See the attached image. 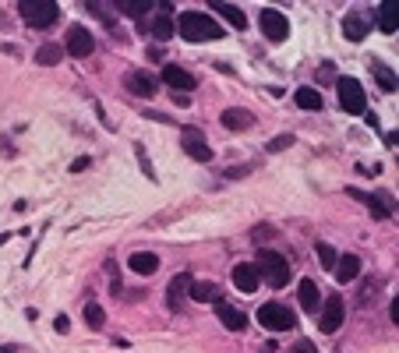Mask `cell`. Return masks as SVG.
<instances>
[{
  "label": "cell",
  "instance_id": "cell-27",
  "mask_svg": "<svg viewBox=\"0 0 399 353\" xmlns=\"http://www.w3.org/2000/svg\"><path fill=\"white\" fill-rule=\"evenodd\" d=\"M371 67H375V78H378V85H382L386 92H393V88H396V71H393V67H386V64H378V60H375Z\"/></svg>",
  "mask_w": 399,
  "mask_h": 353
},
{
  "label": "cell",
  "instance_id": "cell-3",
  "mask_svg": "<svg viewBox=\"0 0 399 353\" xmlns=\"http://www.w3.org/2000/svg\"><path fill=\"white\" fill-rule=\"evenodd\" d=\"M18 11H21V18H25L32 28H50V25H57V18H60V7L50 4V0H25V4H18Z\"/></svg>",
  "mask_w": 399,
  "mask_h": 353
},
{
  "label": "cell",
  "instance_id": "cell-22",
  "mask_svg": "<svg viewBox=\"0 0 399 353\" xmlns=\"http://www.w3.org/2000/svg\"><path fill=\"white\" fill-rule=\"evenodd\" d=\"M294 99H297V106H301V110H311V113H315V110H322V92H318V88H308V85H304V88H297V96H294Z\"/></svg>",
  "mask_w": 399,
  "mask_h": 353
},
{
  "label": "cell",
  "instance_id": "cell-21",
  "mask_svg": "<svg viewBox=\"0 0 399 353\" xmlns=\"http://www.w3.org/2000/svg\"><path fill=\"white\" fill-rule=\"evenodd\" d=\"M60 57H64V46H57V42H46V46L35 50V64H42V67L60 64Z\"/></svg>",
  "mask_w": 399,
  "mask_h": 353
},
{
  "label": "cell",
  "instance_id": "cell-19",
  "mask_svg": "<svg viewBox=\"0 0 399 353\" xmlns=\"http://www.w3.org/2000/svg\"><path fill=\"white\" fill-rule=\"evenodd\" d=\"M357 276H361V258H357V255L336 258V279H340V283H354Z\"/></svg>",
  "mask_w": 399,
  "mask_h": 353
},
{
  "label": "cell",
  "instance_id": "cell-25",
  "mask_svg": "<svg viewBox=\"0 0 399 353\" xmlns=\"http://www.w3.org/2000/svg\"><path fill=\"white\" fill-rule=\"evenodd\" d=\"M173 28H177L173 14H159V18L152 21V35H156V39H170V35H173Z\"/></svg>",
  "mask_w": 399,
  "mask_h": 353
},
{
  "label": "cell",
  "instance_id": "cell-15",
  "mask_svg": "<svg viewBox=\"0 0 399 353\" xmlns=\"http://www.w3.org/2000/svg\"><path fill=\"white\" fill-rule=\"evenodd\" d=\"M219 120H223V127H226V131H248V127L255 124V113H251V110H237V106H233V110H223V117H219Z\"/></svg>",
  "mask_w": 399,
  "mask_h": 353
},
{
  "label": "cell",
  "instance_id": "cell-1",
  "mask_svg": "<svg viewBox=\"0 0 399 353\" xmlns=\"http://www.w3.org/2000/svg\"><path fill=\"white\" fill-rule=\"evenodd\" d=\"M177 28H180V35H184L187 42H209V39H219V35H223V25H219L212 14H202V11L180 14Z\"/></svg>",
  "mask_w": 399,
  "mask_h": 353
},
{
  "label": "cell",
  "instance_id": "cell-2",
  "mask_svg": "<svg viewBox=\"0 0 399 353\" xmlns=\"http://www.w3.org/2000/svg\"><path fill=\"white\" fill-rule=\"evenodd\" d=\"M258 276H265V283L269 287H276V290H283L287 283H290V265H287V258L279 255V251H272V248H262L258 251Z\"/></svg>",
  "mask_w": 399,
  "mask_h": 353
},
{
  "label": "cell",
  "instance_id": "cell-17",
  "mask_svg": "<svg viewBox=\"0 0 399 353\" xmlns=\"http://www.w3.org/2000/svg\"><path fill=\"white\" fill-rule=\"evenodd\" d=\"M127 88L134 92V96H156V78L152 74H145V71H131L127 74Z\"/></svg>",
  "mask_w": 399,
  "mask_h": 353
},
{
  "label": "cell",
  "instance_id": "cell-35",
  "mask_svg": "<svg viewBox=\"0 0 399 353\" xmlns=\"http://www.w3.org/2000/svg\"><path fill=\"white\" fill-rule=\"evenodd\" d=\"M85 166H88V159H85V156H81V159H74V163H71V173H81V170H85Z\"/></svg>",
  "mask_w": 399,
  "mask_h": 353
},
{
  "label": "cell",
  "instance_id": "cell-33",
  "mask_svg": "<svg viewBox=\"0 0 399 353\" xmlns=\"http://www.w3.org/2000/svg\"><path fill=\"white\" fill-rule=\"evenodd\" d=\"M138 163H141V170H145V177H149V180H156V170L149 166V156H145L141 149H138Z\"/></svg>",
  "mask_w": 399,
  "mask_h": 353
},
{
  "label": "cell",
  "instance_id": "cell-8",
  "mask_svg": "<svg viewBox=\"0 0 399 353\" xmlns=\"http://www.w3.org/2000/svg\"><path fill=\"white\" fill-rule=\"evenodd\" d=\"M258 25H262L265 39H272V42H283V39L290 35V25H287V18H283L279 11H272V7H265V11L258 14Z\"/></svg>",
  "mask_w": 399,
  "mask_h": 353
},
{
  "label": "cell",
  "instance_id": "cell-14",
  "mask_svg": "<svg viewBox=\"0 0 399 353\" xmlns=\"http://www.w3.org/2000/svg\"><path fill=\"white\" fill-rule=\"evenodd\" d=\"M297 297H301V308H304L308 315H318V311H322V294H318V287H315L311 279H301Z\"/></svg>",
  "mask_w": 399,
  "mask_h": 353
},
{
  "label": "cell",
  "instance_id": "cell-6",
  "mask_svg": "<svg viewBox=\"0 0 399 353\" xmlns=\"http://www.w3.org/2000/svg\"><path fill=\"white\" fill-rule=\"evenodd\" d=\"M64 50H67L71 57L85 60V57L96 50V39H92V32H88L85 25H71V28H67V35H64Z\"/></svg>",
  "mask_w": 399,
  "mask_h": 353
},
{
  "label": "cell",
  "instance_id": "cell-9",
  "mask_svg": "<svg viewBox=\"0 0 399 353\" xmlns=\"http://www.w3.org/2000/svg\"><path fill=\"white\" fill-rule=\"evenodd\" d=\"M343 318H347V304H343V301H340V294H336V297H329V301L322 304V332H325V336L340 332Z\"/></svg>",
  "mask_w": 399,
  "mask_h": 353
},
{
  "label": "cell",
  "instance_id": "cell-34",
  "mask_svg": "<svg viewBox=\"0 0 399 353\" xmlns=\"http://www.w3.org/2000/svg\"><path fill=\"white\" fill-rule=\"evenodd\" d=\"M290 353H318V350H315L308 340H301V343H294V350H290Z\"/></svg>",
  "mask_w": 399,
  "mask_h": 353
},
{
  "label": "cell",
  "instance_id": "cell-37",
  "mask_svg": "<svg viewBox=\"0 0 399 353\" xmlns=\"http://www.w3.org/2000/svg\"><path fill=\"white\" fill-rule=\"evenodd\" d=\"M389 318H393V322H396V325H399V297H396V301H393V308H389Z\"/></svg>",
  "mask_w": 399,
  "mask_h": 353
},
{
  "label": "cell",
  "instance_id": "cell-38",
  "mask_svg": "<svg viewBox=\"0 0 399 353\" xmlns=\"http://www.w3.org/2000/svg\"><path fill=\"white\" fill-rule=\"evenodd\" d=\"M0 353H18V347H0Z\"/></svg>",
  "mask_w": 399,
  "mask_h": 353
},
{
  "label": "cell",
  "instance_id": "cell-24",
  "mask_svg": "<svg viewBox=\"0 0 399 353\" xmlns=\"http://www.w3.org/2000/svg\"><path fill=\"white\" fill-rule=\"evenodd\" d=\"M156 4L152 0H120L117 4V11H124V14H131V18H141L145 11H152Z\"/></svg>",
  "mask_w": 399,
  "mask_h": 353
},
{
  "label": "cell",
  "instance_id": "cell-7",
  "mask_svg": "<svg viewBox=\"0 0 399 353\" xmlns=\"http://www.w3.org/2000/svg\"><path fill=\"white\" fill-rule=\"evenodd\" d=\"M180 145H184V152H187L191 159L212 163V149H209V141H205V134H202L198 127H184V131H180Z\"/></svg>",
  "mask_w": 399,
  "mask_h": 353
},
{
  "label": "cell",
  "instance_id": "cell-10",
  "mask_svg": "<svg viewBox=\"0 0 399 353\" xmlns=\"http://www.w3.org/2000/svg\"><path fill=\"white\" fill-rule=\"evenodd\" d=\"M163 81H166L177 96H184V92L198 88V78H195V74H187V71H184V67H177V64H166V67H163Z\"/></svg>",
  "mask_w": 399,
  "mask_h": 353
},
{
  "label": "cell",
  "instance_id": "cell-29",
  "mask_svg": "<svg viewBox=\"0 0 399 353\" xmlns=\"http://www.w3.org/2000/svg\"><path fill=\"white\" fill-rule=\"evenodd\" d=\"M85 322H88V329H103L106 325V311L99 304H85Z\"/></svg>",
  "mask_w": 399,
  "mask_h": 353
},
{
  "label": "cell",
  "instance_id": "cell-18",
  "mask_svg": "<svg viewBox=\"0 0 399 353\" xmlns=\"http://www.w3.org/2000/svg\"><path fill=\"white\" fill-rule=\"evenodd\" d=\"M127 265H131V272H134V276H152V272L159 269V258H156L152 251H134Z\"/></svg>",
  "mask_w": 399,
  "mask_h": 353
},
{
  "label": "cell",
  "instance_id": "cell-28",
  "mask_svg": "<svg viewBox=\"0 0 399 353\" xmlns=\"http://www.w3.org/2000/svg\"><path fill=\"white\" fill-rule=\"evenodd\" d=\"M378 25H382V32H389V35H393V32H396V11H393V4H382V7H378Z\"/></svg>",
  "mask_w": 399,
  "mask_h": 353
},
{
  "label": "cell",
  "instance_id": "cell-31",
  "mask_svg": "<svg viewBox=\"0 0 399 353\" xmlns=\"http://www.w3.org/2000/svg\"><path fill=\"white\" fill-rule=\"evenodd\" d=\"M290 145H294V134H279V138L269 141V152H283V149H290Z\"/></svg>",
  "mask_w": 399,
  "mask_h": 353
},
{
  "label": "cell",
  "instance_id": "cell-20",
  "mask_svg": "<svg viewBox=\"0 0 399 353\" xmlns=\"http://www.w3.org/2000/svg\"><path fill=\"white\" fill-rule=\"evenodd\" d=\"M368 28H371V25H368L361 14H347V18H343V35H347L350 42H361V39L368 35Z\"/></svg>",
  "mask_w": 399,
  "mask_h": 353
},
{
  "label": "cell",
  "instance_id": "cell-13",
  "mask_svg": "<svg viewBox=\"0 0 399 353\" xmlns=\"http://www.w3.org/2000/svg\"><path fill=\"white\" fill-rule=\"evenodd\" d=\"M195 279H191V272H180V276H173V283L166 287V304L173 308V311H180L184 308V294H187V287H191Z\"/></svg>",
  "mask_w": 399,
  "mask_h": 353
},
{
  "label": "cell",
  "instance_id": "cell-23",
  "mask_svg": "<svg viewBox=\"0 0 399 353\" xmlns=\"http://www.w3.org/2000/svg\"><path fill=\"white\" fill-rule=\"evenodd\" d=\"M187 294H191V301H195V304H209V301H216V297H219V290H216L212 283H191V287H187Z\"/></svg>",
  "mask_w": 399,
  "mask_h": 353
},
{
  "label": "cell",
  "instance_id": "cell-26",
  "mask_svg": "<svg viewBox=\"0 0 399 353\" xmlns=\"http://www.w3.org/2000/svg\"><path fill=\"white\" fill-rule=\"evenodd\" d=\"M364 202L371 205L375 219H389V216H393V209H389V198H386V195H364Z\"/></svg>",
  "mask_w": 399,
  "mask_h": 353
},
{
  "label": "cell",
  "instance_id": "cell-16",
  "mask_svg": "<svg viewBox=\"0 0 399 353\" xmlns=\"http://www.w3.org/2000/svg\"><path fill=\"white\" fill-rule=\"evenodd\" d=\"M212 11H216L219 18H226V21H230V25H233L237 32H244V28H248V18H244V11H241L237 4H226V0H216V4H212Z\"/></svg>",
  "mask_w": 399,
  "mask_h": 353
},
{
  "label": "cell",
  "instance_id": "cell-12",
  "mask_svg": "<svg viewBox=\"0 0 399 353\" xmlns=\"http://www.w3.org/2000/svg\"><path fill=\"white\" fill-rule=\"evenodd\" d=\"M233 287H237L241 294H255V290L262 287L258 269H255V265H248V262H241V265L233 269Z\"/></svg>",
  "mask_w": 399,
  "mask_h": 353
},
{
  "label": "cell",
  "instance_id": "cell-30",
  "mask_svg": "<svg viewBox=\"0 0 399 353\" xmlns=\"http://www.w3.org/2000/svg\"><path fill=\"white\" fill-rule=\"evenodd\" d=\"M318 262H322L325 269H336V248L322 241V244H318Z\"/></svg>",
  "mask_w": 399,
  "mask_h": 353
},
{
  "label": "cell",
  "instance_id": "cell-36",
  "mask_svg": "<svg viewBox=\"0 0 399 353\" xmlns=\"http://www.w3.org/2000/svg\"><path fill=\"white\" fill-rule=\"evenodd\" d=\"M53 325H57V332H67V315H57V322H53Z\"/></svg>",
  "mask_w": 399,
  "mask_h": 353
},
{
  "label": "cell",
  "instance_id": "cell-4",
  "mask_svg": "<svg viewBox=\"0 0 399 353\" xmlns=\"http://www.w3.org/2000/svg\"><path fill=\"white\" fill-rule=\"evenodd\" d=\"M336 92H340V106H343L347 113H364V110H368V96H364V88H361L357 78L340 74V78H336Z\"/></svg>",
  "mask_w": 399,
  "mask_h": 353
},
{
  "label": "cell",
  "instance_id": "cell-32",
  "mask_svg": "<svg viewBox=\"0 0 399 353\" xmlns=\"http://www.w3.org/2000/svg\"><path fill=\"white\" fill-rule=\"evenodd\" d=\"M251 170H255V163H244V166H233V170H226V177H230V180H237V177H248Z\"/></svg>",
  "mask_w": 399,
  "mask_h": 353
},
{
  "label": "cell",
  "instance_id": "cell-5",
  "mask_svg": "<svg viewBox=\"0 0 399 353\" xmlns=\"http://www.w3.org/2000/svg\"><path fill=\"white\" fill-rule=\"evenodd\" d=\"M258 322L269 329V332H290L297 325V315L287 308V304H262L258 308Z\"/></svg>",
  "mask_w": 399,
  "mask_h": 353
},
{
  "label": "cell",
  "instance_id": "cell-11",
  "mask_svg": "<svg viewBox=\"0 0 399 353\" xmlns=\"http://www.w3.org/2000/svg\"><path fill=\"white\" fill-rule=\"evenodd\" d=\"M212 304H216V315H219V322H223V325H226L230 332H244V329H248V315H244L241 308L226 304L223 297H216Z\"/></svg>",
  "mask_w": 399,
  "mask_h": 353
}]
</instances>
